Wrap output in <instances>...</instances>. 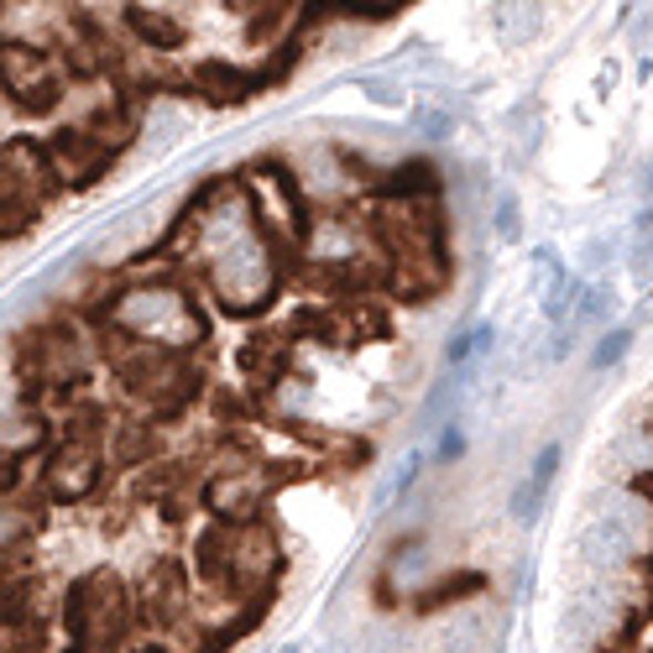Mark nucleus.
Listing matches in <instances>:
<instances>
[{
  "label": "nucleus",
  "instance_id": "4",
  "mask_svg": "<svg viewBox=\"0 0 653 653\" xmlns=\"http://www.w3.org/2000/svg\"><path fill=\"white\" fill-rule=\"evenodd\" d=\"M69 628H74L84 643H115V638L131 628V601L121 591L115 576H84L69 591Z\"/></svg>",
  "mask_w": 653,
  "mask_h": 653
},
{
  "label": "nucleus",
  "instance_id": "22",
  "mask_svg": "<svg viewBox=\"0 0 653 653\" xmlns=\"http://www.w3.org/2000/svg\"><path fill=\"white\" fill-rule=\"evenodd\" d=\"M413 121H418V131H424V136H434V142H445L449 126H455V121H449V111H439V105H418V111H413Z\"/></svg>",
  "mask_w": 653,
  "mask_h": 653
},
{
  "label": "nucleus",
  "instance_id": "15",
  "mask_svg": "<svg viewBox=\"0 0 653 653\" xmlns=\"http://www.w3.org/2000/svg\"><path fill=\"white\" fill-rule=\"evenodd\" d=\"M554 470H560V445H549L539 455V466H533V476L518 486V497H512V518H533L543 507V497H549V486H554Z\"/></svg>",
  "mask_w": 653,
  "mask_h": 653
},
{
  "label": "nucleus",
  "instance_id": "14",
  "mask_svg": "<svg viewBox=\"0 0 653 653\" xmlns=\"http://www.w3.org/2000/svg\"><path fill=\"white\" fill-rule=\"evenodd\" d=\"M194 84H199L215 105H241L246 94L257 90V79H246L241 69H230V63H220V58H215V63H199Z\"/></svg>",
  "mask_w": 653,
  "mask_h": 653
},
{
  "label": "nucleus",
  "instance_id": "13",
  "mask_svg": "<svg viewBox=\"0 0 653 653\" xmlns=\"http://www.w3.org/2000/svg\"><path fill=\"white\" fill-rule=\"evenodd\" d=\"M126 27L147 42V48H157V53H178V48H184V38H188L178 17H168V11H147V6H131Z\"/></svg>",
  "mask_w": 653,
  "mask_h": 653
},
{
  "label": "nucleus",
  "instance_id": "26",
  "mask_svg": "<svg viewBox=\"0 0 653 653\" xmlns=\"http://www.w3.org/2000/svg\"><path fill=\"white\" fill-rule=\"evenodd\" d=\"M649 184H653V163H649Z\"/></svg>",
  "mask_w": 653,
  "mask_h": 653
},
{
  "label": "nucleus",
  "instance_id": "7",
  "mask_svg": "<svg viewBox=\"0 0 653 653\" xmlns=\"http://www.w3.org/2000/svg\"><path fill=\"white\" fill-rule=\"evenodd\" d=\"M0 84L17 94L27 111H53L58 94H63L53 58H42L38 48H21V42H6V48H0Z\"/></svg>",
  "mask_w": 653,
  "mask_h": 653
},
{
  "label": "nucleus",
  "instance_id": "23",
  "mask_svg": "<svg viewBox=\"0 0 653 653\" xmlns=\"http://www.w3.org/2000/svg\"><path fill=\"white\" fill-rule=\"evenodd\" d=\"M361 94L366 100H376V105H403V84H392V79H361Z\"/></svg>",
  "mask_w": 653,
  "mask_h": 653
},
{
  "label": "nucleus",
  "instance_id": "16",
  "mask_svg": "<svg viewBox=\"0 0 653 653\" xmlns=\"http://www.w3.org/2000/svg\"><path fill=\"white\" fill-rule=\"evenodd\" d=\"M491 27H497V38H502L507 48H522V42L539 38L543 11L539 6H497V11H491Z\"/></svg>",
  "mask_w": 653,
  "mask_h": 653
},
{
  "label": "nucleus",
  "instance_id": "6",
  "mask_svg": "<svg viewBox=\"0 0 653 653\" xmlns=\"http://www.w3.org/2000/svg\"><path fill=\"white\" fill-rule=\"evenodd\" d=\"M616 616H622V597H616L612 580H585L580 591H570L560 612V633L564 643H576V649H591L601 638L616 628Z\"/></svg>",
  "mask_w": 653,
  "mask_h": 653
},
{
  "label": "nucleus",
  "instance_id": "2",
  "mask_svg": "<svg viewBox=\"0 0 653 653\" xmlns=\"http://www.w3.org/2000/svg\"><path fill=\"white\" fill-rule=\"evenodd\" d=\"M209 288L230 314H251L278 293V267H272V251L261 246L257 230L236 246H225L220 257H209Z\"/></svg>",
  "mask_w": 653,
  "mask_h": 653
},
{
  "label": "nucleus",
  "instance_id": "3",
  "mask_svg": "<svg viewBox=\"0 0 653 653\" xmlns=\"http://www.w3.org/2000/svg\"><path fill=\"white\" fill-rule=\"evenodd\" d=\"M58 184L63 178H58L48 147H38V142H6L0 147V209L32 215L42 199H53Z\"/></svg>",
  "mask_w": 653,
  "mask_h": 653
},
{
  "label": "nucleus",
  "instance_id": "20",
  "mask_svg": "<svg viewBox=\"0 0 653 653\" xmlns=\"http://www.w3.org/2000/svg\"><path fill=\"white\" fill-rule=\"evenodd\" d=\"M486 345H491V324H476V330H466L460 340H449L445 361H449V366H466L470 355H476V351H486Z\"/></svg>",
  "mask_w": 653,
  "mask_h": 653
},
{
  "label": "nucleus",
  "instance_id": "12",
  "mask_svg": "<svg viewBox=\"0 0 653 653\" xmlns=\"http://www.w3.org/2000/svg\"><path fill=\"white\" fill-rule=\"evenodd\" d=\"M94 476H100V455H94L90 445H69L53 455V466H48V486H53V497H84L94 486Z\"/></svg>",
  "mask_w": 653,
  "mask_h": 653
},
{
  "label": "nucleus",
  "instance_id": "17",
  "mask_svg": "<svg viewBox=\"0 0 653 653\" xmlns=\"http://www.w3.org/2000/svg\"><path fill=\"white\" fill-rule=\"evenodd\" d=\"M486 649V612H460L445 622V633H439V653H481Z\"/></svg>",
  "mask_w": 653,
  "mask_h": 653
},
{
  "label": "nucleus",
  "instance_id": "11",
  "mask_svg": "<svg viewBox=\"0 0 653 653\" xmlns=\"http://www.w3.org/2000/svg\"><path fill=\"white\" fill-rule=\"evenodd\" d=\"M278 570H282V560H278V539H272V528H267V522H246V528H236L230 580H236V585H261V580H272Z\"/></svg>",
  "mask_w": 653,
  "mask_h": 653
},
{
  "label": "nucleus",
  "instance_id": "18",
  "mask_svg": "<svg viewBox=\"0 0 653 653\" xmlns=\"http://www.w3.org/2000/svg\"><path fill=\"white\" fill-rule=\"evenodd\" d=\"M612 470H616V476L653 470V434H643V429L616 434V445H612Z\"/></svg>",
  "mask_w": 653,
  "mask_h": 653
},
{
  "label": "nucleus",
  "instance_id": "9",
  "mask_svg": "<svg viewBox=\"0 0 653 653\" xmlns=\"http://www.w3.org/2000/svg\"><path fill=\"white\" fill-rule=\"evenodd\" d=\"M48 157H53V168L63 184H94L100 173L111 168L115 157V142H105V136H90V131H58L53 142H48Z\"/></svg>",
  "mask_w": 653,
  "mask_h": 653
},
{
  "label": "nucleus",
  "instance_id": "19",
  "mask_svg": "<svg viewBox=\"0 0 653 653\" xmlns=\"http://www.w3.org/2000/svg\"><path fill=\"white\" fill-rule=\"evenodd\" d=\"M184 131H188V115L178 111V105H168V100H163V105H152V115H147V147H157V152L173 147Z\"/></svg>",
  "mask_w": 653,
  "mask_h": 653
},
{
  "label": "nucleus",
  "instance_id": "1",
  "mask_svg": "<svg viewBox=\"0 0 653 653\" xmlns=\"http://www.w3.org/2000/svg\"><path fill=\"white\" fill-rule=\"evenodd\" d=\"M115 324L131 330L142 345H163V351H188L205 340V324L194 314V303L168 288V282H147V288H126L115 299Z\"/></svg>",
  "mask_w": 653,
  "mask_h": 653
},
{
  "label": "nucleus",
  "instance_id": "8",
  "mask_svg": "<svg viewBox=\"0 0 653 653\" xmlns=\"http://www.w3.org/2000/svg\"><path fill=\"white\" fill-rule=\"evenodd\" d=\"M199 497L225 528H246V522H257L261 502H267V481L261 476H241V470H220V476H209L199 486Z\"/></svg>",
  "mask_w": 653,
  "mask_h": 653
},
{
  "label": "nucleus",
  "instance_id": "10",
  "mask_svg": "<svg viewBox=\"0 0 653 653\" xmlns=\"http://www.w3.org/2000/svg\"><path fill=\"white\" fill-rule=\"evenodd\" d=\"M591 518L607 522V528H612V533L628 543L633 554L653 549V502H649V497H638V491H628V486L601 491V502H597V512H591Z\"/></svg>",
  "mask_w": 653,
  "mask_h": 653
},
{
  "label": "nucleus",
  "instance_id": "25",
  "mask_svg": "<svg viewBox=\"0 0 653 653\" xmlns=\"http://www.w3.org/2000/svg\"><path fill=\"white\" fill-rule=\"evenodd\" d=\"M314 653H351V643H340V638H330V643H319Z\"/></svg>",
  "mask_w": 653,
  "mask_h": 653
},
{
  "label": "nucleus",
  "instance_id": "21",
  "mask_svg": "<svg viewBox=\"0 0 653 653\" xmlns=\"http://www.w3.org/2000/svg\"><path fill=\"white\" fill-rule=\"evenodd\" d=\"M628 345H633V330H628V324L607 330V335L597 340V366H612V361H622V355H628Z\"/></svg>",
  "mask_w": 653,
  "mask_h": 653
},
{
  "label": "nucleus",
  "instance_id": "5",
  "mask_svg": "<svg viewBox=\"0 0 653 653\" xmlns=\"http://www.w3.org/2000/svg\"><path fill=\"white\" fill-rule=\"evenodd\" d=\"M115 372L126 382V392L136 397H168V403H184L188 387H194V366H188L178 351H163V345H131V351L115 355Z\"/></svg>",
  "mask_w": 653,
  "mask_h": 653
},
{
  "label": "nucleus",
  "instance_id": "24",
  "mask_svg": "<svg viewBox=\"0 0 653 653\" xmlns=\"http://www.w3.org/2000/svg\"><path fill=\"white\" fill-rule=\"evenodd\" d=\"M518 236V199L502 194V205H497V241H512Z\"/></svg>",
  "mask_w": 653,
  "mask_h": 653
}]
</instances>
